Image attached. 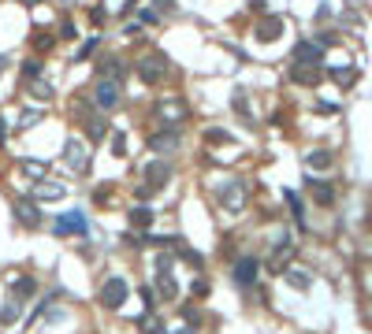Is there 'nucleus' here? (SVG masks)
I'll return each mask as SVG.
<instances>
[{"label":"nucleus","mask_w":372,"mask_h":334,"mask_svg":"<svg viewBox=\"0 0 372 334\" xmlns=\"http://www.w3.org/2000/svg\"><path fill=\"white\" fill-rule=\"evenodd\" d=\"M171 178V163L168 160H149L145 163V186L142 190H164Z\"/></svg>","instance_id":"7ed1b4c3"},{"label":"nucleus","mask_w":372,"mask_h":334,"mask_svg":"<svg viewBox=\"0 0 372 334\" xmlns=\"http://www.w3.org/2000/svg\"><path fill=\"white\" fill-rule=\"evenodd\" d=\"M15 220H19L23 227H38L41 223V212L34 200H15Z\"/></svg>","instance_id":"6e6552de"},{"label":"nucleus","mask_w":372,"mask_h":334,"mask_svg":"<svg viewBox=\"0 0 372 334\" xmlns=\"http://www.w3.org/2000/svg\"><path fill=\"white\" fill-rule=\"evenodd\" d=\"M97 45H101V38H97V33H93V38H90V41H86L83 48H78V56H90V53H93Z\"/></svg>","instance_id":"a878e982"},{"label":"nucleus","mask_w":372,"mask_h":334,"mask_svg":"<svg viewBox=\"0 0 372 334\" xmlns=\"http://www.w3.org/2000/svg\"><path fill=\"white\" fill-rule=\"evenodd\" d=\"M280 30H283L280 19H265L261 26H257V38H261V41H272V38H280Z\"/></svg>","instance_id":"2eb2a0df"},{"label":"nucleus","mask_w":372,"mask_h":334,"mask_svg":"<svg viewBox=\"0 0 372 334\" xmlns=\"http://www.w3.org/2000/svg\"><path fill=\"white\" fill-rule=\"evenodd\" d=\"M23 167H26V171H30V175H45V163H34V160H26Z\"/></svg>","instance_id":"c756f323"},{"label":"nucleus","mask_w":372,"mask_h":334,"mask_svg":"<svg viewBox=\"0 0 372 334\" xmlns=\"http://www.w3.org/2000/svg\"><path fill=\"white\" fill-rule=\"evenodd\" d=\"M287 279H290V286H302V290L309 286V275H298V271H290Z\"/></svg>","instance_id":"393cba45"},{"label":"nucleus","mask_w":372,"mask_h":334,"mask_svg":"<svg viewBox=\"0 0 372 334\" xmlns=\"http://www.w3.org/2000/svg\"><path fill=\"white\" fill-rule=\"evenodd\" d=\"M287 205H290V208H294V220L302 223V205H298V197H294V193H290V190H287Z\"/></svg>","instance_id":"bb28decb"},{"label":"nucleus","mask_w":372,"mask_h":334,"mask_svg":"<svg viewBox=\"0 0 372 334\" xmlns=\"http://www.w3.org/2000/svg\"><path fill=\"white\" fill-rule=\"evenodd\" d=\"M320 56H324V48H320L317 41H298V48H294V60H298V63H305V67L320 63Z\"/></svg>","instance_id":"9d476101"},{"label":"nucleus","mask_w":372,"mask_h":334,"mask_svg":"<svg viewBox=\"0 0 372 334\" xmlns=\"http://www.w3.org/2000/svg\"><path fill=\"white\" fill-rule=\"evenodd\" d=\"M156 286H160V297H164V301H175V297H179V286H175L171 271H160V275H156Z\"/></svg>","instance_id":"4468645a"},{"label":"nucleus","mask_w":372,"mask_h":334,"mask_svg":"<svg viewBox=\"0 0 372 334\" xmlns=\"http://www.w3.org/2000/svg\"><path fill=\"white\" fill-rule=\"evenodd\" d=\"M153 215H156L153 208H134V212H131V223H134V227H149Z\"/></svg>","instance_id":"a211bd4d"},{"label":"nucleus","mask_w":372,"mask_h":334,"mask_svg":"<svg viewBox=\"0 0 372 334\" xmlns=\"http://www.w3.org/2000/svg\"><path fill=\"white\" fill-rule=\"evenodd\" d=\"M127 293H131L127 279L123 275H112V279H105V286H101V293H97V301H101L105 308H119L123 301H127Z\"/></svg>","instance_id":"f03ea898"},{"label":"nucleus","mask_w":372,"mask_h":334,"mask_svg":"<svg viewBox=\"0 0 372 334\" xmlns=\"http://www.w3.org/2000/svg\"><path fill=\"white\" fill-rule=\"evenodd\" d=\"M253 279H257V260H250V257H246V260H238V264H235V282L250 286Z\"/></svg>","instance_id":"ddd939ff"},{"label":"nucleus","mask_w":372,"mask_h":334,"mask_svg":"<svg viewBox=\"0 0 372 334\" xmlns=\"http://www.w3.org/2000/svg\"><path fill=\"white\" fill-rule=\"evenodd\" d=\"M63 160H68L71 171H83V167H86V141L83 138H71L68 145H63Z\"/></svg>","instance_id":"0eeeda50"},{"label":"nucleus","mask_w":372,"mask_h":334,"mask_svg":"<svg viewBox=\"0 0 372 334\" xmlns=\"http://www.w3.org/2000/svg\"><path fill=\"white\" fill-rule=\"evenodd\" d=\"M328 163H331V153H324V149L309 156V167H328Z\"/></svg>","instance_id":"b1692460"},{"label":"nucleus","mask_w":372,"mask_h":334,"mask_svg":"<svg viewBox=\"0 0 372 334\" xmlns=\"http://www.w3.org/2000/svg\"><path fill=\"white\" fill-rule=\"evenodd\" d=\"M242 197H246V190H242V182H238V178H231L228 186L220 190V205H223V208H238V205H242Z\"/></svg>","instance_id":"9b49d317"},{"label":"nucleus","mask_w":372,"mask_h":334,"mask_svg":"<svg viewBox=\"0 0 372 334\" xmlns=\"http://www.w3.org/2000/svg\"><path fill=\"white\" fill-rule=\"evenodd\" d=\"M15 290H19V293H34V279H19V282H15Z\"/></svg>","instance_id":"cd10ccee"},{"label":"nucleus","mask_w":372,"mask_h":334,"mask_svg":"<svg viewBox=\"0 0 372 334\" xmlns=\"http://www.w3.org/2000/svg\"><path fill=\"white\" fill-rule=\"evenodd\" d=\"M56 197H63V186H48V182L45 186H34V205L38 200H56Z\"/></svg>","instance_id":"dca6fc26"},{"label":"nucleus","mask_w":372,"mask_h":334,"mask_svg":"<svg viewBox=\"0 0 372 334\" xmlns=\"http://www.w3.org/2000/svg\"><path fill=\"white\" fill-rule=\"evenodd\" d=\"M127 153V138L123 134H112V156H123Z\"/></svg>","instance_id":"4be33fe9"},{"label":"nucleus","mask_w":372,"mask_h":334,"mask_svg":"<svg viewBox=\"0 0 372 334\" xmlns=\"http://www.w3.org/2000/svg\"><path fill=\"white\" fill-rule=\"evenodd\" d=\"M153 119L164 126V130H175V126L186 119V104H183V97H160L156 104H153Z\"/></svg>","instance_id":"f257e3e1"},{"label":"nucleus","mask_w":372,"mask_h":334,"mask_svg":"<svg viewBox=\"0 0 372 334\" xmlns=\"http://www.w3.org/2000/svg\"><path fill=\"white\" fill-rule=\"evenodd\" d=\"M138 75H142V82H149V86H153V82H160V78L168 75V60L160 56V53L142 56V60H138Z\"/></svg>","instance_id":"20e7f679"},{"label":"nucleus","mask_w":372,"mask_h":334,"mask_svg":"<svg viewBox=\"0 0 372 334\" xmlns=\"http://www.w3.org/2000/svg\"><path fill=\"white\" fill-rule=\"evenodd\" d=\"M15 320H19V305L11 301V305L0 308V327H8V323H15Z\"/></svg>","instance_id":"aec40b11"},{"label":"nucleus","mask_w":372,"mask_h":334,"mask_svg":"<svg viewBox=\"0 0 372 334\" xmlns=\"http://www.w3.org/2000/svg\"><path fill=\"white\" fill-rule=\"evenodd\" d=\"M127 75V63H119L116 56H108L105 63H101V82H119Z\"/></svg>","instance_id":"f8f14e48"},{"label":"nucleus","mask_w":372,"mask_h":334,"mask_svg":"<svg viewBox=\"0 0 372 334\" xmlns=\"http://www.w3.org/2000/svg\"><path fill=\"white\" fill-rule=\"evenodd\" d=\"M183 145V134L179 130H156V134H149V153H175V149Z\"/></svg>","instance_id":"423d86ee"},{"label":"nucleus","mask_w":372,"mask_h":334,"mask_svg":"<svg viewBox=\"0 0 372 334\" xmlns=\"http://www.w3.org/2000/svg\"><path fill=\"white\" fill-rule=\"evenodd\" d=\"M93 100H97V108H105V112H112V108H119V82H101L97 78V86H93Z\"/></svg>","instance_id":"39448f33"},{"label":"nucleus","mask_w":372,"mask_h":334,"mask_svg":"<svg viewBox=\"0 0 372 334\" xmlns=\"http://www.w3.org/2000/svg\"><path fill=\"white\" fill-rule=\"evenodd\" d=\"M4 63H8V56H0V71H4Z\"/></svg>","instance_id":"7c9ffc66"},{"label":"nucleus","mask_w":372,"mask_h":334,"mask_svg":"<svg viewBox=\"0 0 372 334\" xmlns=\"http://www.w3.org/2000/svg\"><path fill=\"white\" fill-rule=\"evenodd\" d=\"M86 130H90V138H93V141H101L105 134H108V123L101 119V115H93V119L86 123Z\"/></svg>","instance_id":"f3484780"},{"label":"nucleus","mask_w":372,"mask_h":334,"mask_svg":"<svg viewBox=\"0 0 372 334\" xmlns=\"http://www.w3.org/2000/svg\"><path fill=\"white\" fill-rule=\"evenodd\" d=\"M34 123H41V112H26L23 115V126H34Z\"/></svg>","instance_id":"c85d7f7f"},{"label":"nucleus","mask_w":372,"mask_h":334,"mask_svg":"<svg viewBox=\"0 0 372 334\" xmlns=\"http://www.w3.org/2000/svg\"><path fill=\"white\" fill-rule=\"evenodd\" d=\"M23 71H26V78H38V75H41V60H34V56H30V60L23 63Z\"/></svg>","instance_id":"5701e85b"},{"label":"nucleus","mask_w":372,"mask_h":334,"mask_svg":"<svg viewBox=\"0 0 372 334\" xmlns=\"http://www.w3.org/2000/svg\"><path fill=\"white\" fill-rule=\"evenodd\" d=\"M30 97H38V100H53V86H48V82H34V86H30Z\"/></svg>","instance_id":"412c9836"},{"label":"nucleus","mask_w":372,"mask_h":334,"mask_svg":"<svg viewBox=\"0 0 372 334\" xmlns=\"http://www.w3.org/2000/svg\"><path fill=\"white\" fill-rule=\"evenodd\" d=\"M86 230V215L83 212H68L56 220V234H83Z\"/></svg>","instance_id":"1a4fd4ad"},{"label":"nucleus","mask_w":372,"mask_h":334,"mask_svg":"<svg viewBox=\"0 0 372 334\" xmlns=\"http://www.w3.org/2000/svg\"><path fill=\"white\" fill-rule=\"evenodd\" d=\"M313 193H317L320 205H331V197H335V190L328 186V182H313Z\"/></svg>","instance_id":"6ab92c4d"}]
</instances>
